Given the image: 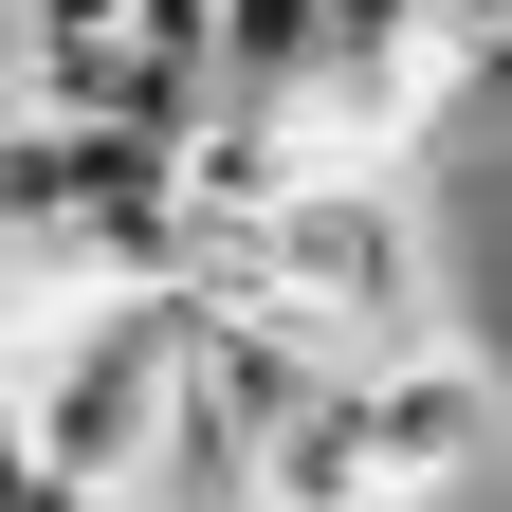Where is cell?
I'll return each instance as SVG.
<instances>
[{
    "instance_id": "obj_1",
    "label": "cell",
    "mask_w": 512,
    "mask_h": 512,
    "mask_svg": "<svg viewBox=\"0 0 512 512\" xmlns=\"http://www.w3.org/2000/svg\"><path fill=\"white\" fill-rule=\"evenodd\" d=\"M183 384H202V293H92L55 330H19V476L165 494Z\"/></svg>"
},
{
    "instance_id": "obj_5",
    "label": "cell",
    "mask_w": 512,
    "mask_h": 512,
    "mask_svg": "<svg viewBox=\"0 0 512 512\" xmlns=\"http://www.w3.org/2000/svg\"><path fill=\"white\" fill-rule=\"evenodd\" d=\"M256 512H421L403 476H384V439L330 403V421H311V439H275V476H256Z\"/></svg>"
},
{
    "instance_id": "obj_3",
    "label": "cell",
    "mask_w": 512,
    "mask_h": 512,
    "mask_svg": "<svg viewBox=\"0 0 512 512\" xmlns=\"http://www.w3.org/2000/svg\"><path fill=\"white\" fill-rule=\"evenodd\" d=\"M348 421L384 439V476H403L421 512H439V494H476V476H494V439H512V403H494V366H476V348H403V366H366V384H348Z\"/></svg>"
},
{
    "instance_id": "obj_2",
    "label": "cell",
    "mask_w": 512,
    "mask_h": 512,
    "mask_svg": "<svg viewBox=\"0 0 512 512\" xmlns=\"http://www.w3.org/2000/svg\"><path fill=\"white\" fill-rule=\"evenodd\" d=\"M256 293H293L348 366L458 348V330H439V220H421V183H403V165H311V202L275 220Z\"/></svg>"
},
{
    "instance_id": "obj_6",
    "label": "cell",
    "mask_w": 512,
    "mask_h": 512,
    "mask_svg": "<svg viewBox=\"0 0 512 512\" xmlns=\"http://www.w3.org/2000/svg\"><path fill=\"white\" fill-rule=\"evenodd\" d=\"M19 512H147V494H92V476H19Z\"/></svg>"
},
{
    "instance_id": "obj_4",
    "label": "cell",
    "mask_w": 512,
    "mask_h": 512,
    "mask_svg": "<svg viewBox=\"0 0 512 512\" xmlns=\"http://www.w3.org/2000/svg\"><path fill=\"white\" fill-rule=\"evenodd\" d=\"M19 19V110H110V74L147 55V0H0Z\"/></svg>"
}]
</instances>
